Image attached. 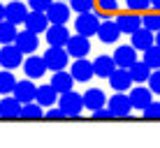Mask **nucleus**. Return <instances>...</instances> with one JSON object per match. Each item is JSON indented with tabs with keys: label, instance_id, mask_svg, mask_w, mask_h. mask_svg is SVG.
I'll return each instance as SVG.
<instances>
[{
	"label": "nucleus",
	"instance_id": "nucleus-39",
	"mask_svg": "<svg viewBox=\"0 0 160 148\" xmlns=\"http://www.w3.org/2000/svg\"><path fill=\"white\" fill-rule=\"evenodd\" d=\"M93 118H95V120H109V118H114V113H112L109 107H100V109L93 111Z\"/></svg>",
	"mask_w": 160,
	"mask_h": 148
},
{
	"label": "nucleus",
	"instance_id": "nucleus-29",
	"mask_svg": "<svg viewBox=\"0 0 160 148\" xmlns=\"http://www.w3.org/2000/svg\"><path fill=\"white\" fill-rule=\"evenodd\" d=\"M14 86H16V79L12 74V69H5L0 72V95H9V93H14Z\"/></svg>",
	"mask_w": 160,
	"mask_h": 148
},
{
	"label": "nucleus",
	"instance_id": "nucleus-36",
	"mask_svg": "<svg viewBox=\"0 0 160 148\" xmlns=\"http://www.w3.org/2000/svg\"><path fill=\"white\" fill-rule=\"evenodd\" d=\"M44 118L47 120H63V118H68V113H65L60 107H49L47 111H44Z\"/></svg>",
	"mask_w": 160,
	"mask_h": 148
},
{
	"label": "nucleus",
	"instance_id": "nucleus-33",
	"mask_svg": "<svg viewBox=\"0 0 160 148\" xmlns=\"http://www.w3.org/2000/svg\"><path fill=\"white\" fill-rule=\"evenodd\" d=\"M125 7L130 9V12H139L144 14L151 9V0H125Z\"/></svg>",
	"mask_w": 160,
	"mask_h": 148
},
{
	"label": "nucleus",
	"instance_id": "nucleus-6",
	"mask_svg": "<svg viewBox=\"0 0 160 148\" xmlns=\"http://www.w3.org/2000/svg\"><path fill=\"white\" fill-rule=\"evenodd\" d=\"M107 107L112 109L114 118H128L130 111L135 109V107H132V102H130V95H125V93H116V95H112L107 100Z\"/></svg>",
	"mask_w": 160,
	"mask_h": 148
},
{
	"label": "nucleus",
	"instance_id": "nucleus-10",
	"mask_svg": "<svg viewBox=\"0 0 160 148\" xmlns=\"http://www.w3.org/2000/svg\"><path fill=\"white\" fill-rule=\"evenodd\" d=\"M28 14H30V7H28L26 2L12 0V2H7V5H5V19H7V21H12V23H16V26L26 23Z\"/></svg>",
	"mask_w": 160,
	"mask_h": 148
},
{
	"label": "nucleus",
	"instance_id": "nucleus-40",
	"mask_svg": "<svg viewBox=\"0 0 160 148\" xmlns=\"http://www.w3.org/2000/svg\"><path fill=\"white\" fill-rule=\"evenodd\" d=\"M151 9H156V12H160V0H151Z\"/></svg>",
	"mask_w": 160,
	"mask_h": 148
},
{
	"label": "nucleus",
	"instance_id": "nucleus-20",
	"mask_svg": "<svg viewBox=\"0 0 160 148\" xmlns=\"http://www.w3.org/2000/svg\"><path fill=\"white\" fill-rule=\"evenodd\" d=\"M12 95L16 97V100H21L23 104H26V102H32V100H35V95H37V86L32 84V79H28V76H26L23 81H16Z\"/></svg>",
	"mask_w": 160,
	"mask_h": 148
},
{
	"label": "nucleus",
	"instance_id": "nucleus-12",
	"mask_svg": "<svg viewBox=\"0 0 160 148\" xmlns=\"http://www.w3.org/2000/svg\"><path fill=\"white\" fill-rule=\"evenodd\" d=\"M121 35H123V32H121L116 19H109V16H107V19H102L100 30H98V37H100L102 44H114V42H116Z\"/></svg>",
	"mask_w": 160,
	"mask_h": 148
},
{
	"label": "nucleus",
	"instance_id": "nucleus-9",
	"mask_svg": "<svg viewBox=\"0 0 160 148\" xmlns=\"http://www.w3.org/2000/svg\"><path fill=\"white\" fill-rule=\"evenodd\" d=\"M70 32L65 28V23H51L49 26V30L44 32V40H47L49 46H68L70 42Z\"/></svg>",
	"mask_w": 160,
	"mask_h": 148
},
{
	"label": "nucleus",
	"instance_id": "nucleus-24",
	"mask_svg": "<svg viewBox=\"0 0 160 148\" xmlns=\"http://www.w3.org/2000/svg\"><path fill=\"white\" fill-rule=\"evenodd\" d=\"M74 81L77 79L72 76V72H65V69H58V72H53V76H51V86L60 93V95L68 93V90H72Z\"/></svg>",
	"mask_w": 160,
	"mask_h": 148
},
{
	"label": "nucleus",
	"instance_id": "nucleus-1",
	"mask_svg": "<svg viewBox=\"0 0 160 148\" xmlns=\"http://www.w3.org/2000/svg\"><path fill=\"white\" fill-rule=\"evenodd\" d=\"M58 107L68 113V118H77L86 109L84 95H79V93H74V90H68V93H63V95L58 97Z\"/></svg>",
	"mask_w": 160,
	"mask_h": 148
},
{
	"label": "nucleus",
	"instance_id": "nucleus-11",
	"mask_svg": "<svg viewBox=\"0 0 160 148\" xmlns=\"http://www.w3.org/2000/svg\"><path fill=\"white\" fill-rule=\"evenodd\" d=\"M130 44L135 46L137 51H142V53H144L146 49H151L153 44H156V32H153V30H148L146 26H142L139 30H135V32L130 35Z\"/></svg>",
	"mask_w": 160,
	"mask_h": 148
},
{
	"label": "nucleus",
	"instance_id": "nucleus-3",
	"mask_svg": "<svg viewBox=\"0 0 160 148\" xmlns=\"http://www.w3.org/2000/svg\"><path fill=\"white\" fill-rule=\"evenodd\" d=\"M70 53H68V46H49L44 51V60H47V67L51 72H58V69H65L70 63Z\"/></svg>",
	"mask_w": 160,
	"mask_h": 148
},
{
	"label": "nucleus",
	"instance_id": "nucleus-7",
	"mask_svg": "<svg viewBox=\"0 0 160 148\" xmlns=\"http://www.w3.org/2000/svg\"><path fill=\"white\" fill-rule=\"evenodd\" d=\"M47 72H49V67H47L44 56H35V53H30V56L23 60V74L28 76V79H32V81L42 79Z\"/></svg>",
	"mask_w": 160,
	"mask_h": 148
},
{
	"label": "nucleus",
	"instance_id": "nucleus-28",
	"mask_svg": "<svg viewBox=\"0 0 160 148\" xmlns=\"http://www.w3.org/2000/svg\"><path fill=\"white\" fill-rule=\"evenodd\" d=\"M16 35H19V30H16V23L12 21H0V44H12L16 40Z\"/></svg>",
	"mask_w": 160,
	"mask_h": 148
},
{
	"label": "nucleus",
	"instance_id": "nucleus-35",
	"mask_svg": "<svg viewBox=\"0 0 160 148\" xmlns=\"http://www.w3.org/2000/svg\"><path fill=\"white\" fill-rule=\"evenodd\" d=\"M98 9L104 14H114L118 12V0H98Z\"/></svg>",
	"mask_w": 160,
	"mask_h": 148
},
{
	"label": "nucleus",
	"instance_id": "nucleus-42",
	"mask_svg": "<svg viewBox=\"0 0 160 148\" xmlns=\"http://www.w3.org/2000/svg\"><path fill=\"white\" fill-rule=\"evenodd\" d=\"M156 44H158V46H160V30H158V32H156Z\"/></svg>",
	"mask_w": 160,
	"mask_h": 148
},
{
	"label": "nucleus",
	"instance_id": "nucleus-41",
	"mask_svg": "<svg viewBox=\"0 0 160 148\" xmlns=\"http://www.w3.org/2000/svg\"><path fill=\"white\" fill-rule=\"evenodd\" d=\"M0 21H5V5L0 2Z\"/></svg>",
	"mask_w": 160,
	"mask_h": 148
},
{
	"label": "nucleus",
	"instance_id": "nucleus-34",
	"mask_svg": "<svg viewBox=\"0 0 160 148\" xmlns=\"http://www.w3.org/2000/svg\"><path fill=\"white\" fill-rule=\"evenodd\" d=\"M142 116H144L146 120H160V102L153 100V102L144 109V111H142Z\"/></svg>",
	"mask_w": 160,
	"mask_h": 148
},
{
	"label": "nucleus",
	"instance_id": "nucleus-8",
	"mask_svg": "<svg viewBox=\"0 0 160 148\" xmlns=\"http://www.w3.org/2000/svg\"><path fill=\"white\" fill-rule=\"evenodd\" d=\"M116 23H118V28L121 32H125V35H132L135 30H139L142 26H144V19H142V14L139 12H121L116 14Z\"/></svg>",
	"mask_w": 160,
	"mask_h": 148
},
{
	"label": "nucleus",
	"instance_id": "nucleus-13",
	"mask_svg": "<svg viewBox=\"0 0 160 148\" xmlns=\"http://www.w3.org/2000/svg\"><path fill=\"white\" fill-rule=\"evenodd\" d=\"M132 84H135V79H132L130 69H125V67H116V72L109 76V86L116 93H128L132 88Z\"/></svg>",
	"mask_w": 160,
	"mask_h": 148
},
{
	"label": "nucleus",
	"instance_id": "nucleus-31",
	"mask_svg": "<svg viewBox=\"0 0 160 148\" xmlns=\"http://www.w3.org/2000/svg\"><path fill=\"white\" fill-rule=\"evenodd\" d=\"M142 60H144V63H148L153 69H160V46L153 44L151 49H146V51H144V58H142Z\"/></svg>",
	"mask_w": 160,
	"mask_h": 148
},
{
	"label": "nucleus",
	"instance_id": "nucleus-26",
	"mask_svg": "<svg viewBox=\"0 0 160 148\" xmlns=\"http://www.w3.org/2000/svg\"><path fill=\"white\" fill-rule=\"evenodd\" d=\"M151 72H153V67L148 63H144V60H137L130 67V74H132V79H135V84H148Z\"/></svg>",
	"mask_w": 160,
	"mask_h": 148
},
{
	"label": "nucleus",
	"instance_id": "nucleus-25",
	"mask_svg": "<svg viewBox=\"0 0 160 148\" xmlns=\"http://www.w3.org/2000/svg\"><path fill=\"white\" fill-rule=\"evenodd\" d=\"M70 9L72 7H68V5L60 0V2H53L51 7L47 9V16H49L51 23H68L70 21Z\"/></svg>",
	"mask_w": 160,
	"mask_h": 148
},
{
	"label": "nucleus",
	"instance_id": "nucleus-38",
	"mask_svg": "<svg viewBox=\"0 0 160 148\" xmlns=\"http://www.w3.org/2000/svg\"><path fill=\"white\" fill-rule=\"evenodd\" d=\"M148 88H151L156 95H160V69H153L151 76H148Z\"/></svg>",
	"mask_w": 160,
	"mask_h": 148
},
{
	"label": "nucleus",
	"instance_id": "nucleus-19",
	"mask_svg": "<svg viewBox=\"0 0 160 148\" xmlns=\"http://www.w3.org/2000/svg\"><path fill=\"white\" fill-rule=\"evenodd\" d=\"M23 102L16 100L14 95H2L0 100V118H21Z\"/></svg>",
	"mask_w": 160,
	"mask_h": 148
},
{
	"label": "nucleus",
	"instance_id": "nucleus-32",
	"mask_svg": "<svg viewBox=\"0 0 160 148\" xmlns=\"http://www.w3.org/2000/svg\"><path fill=\"white\" fill-rule=\"evenodd\" d=\"M142 19H144V26L148 30H153V32H158L160 30V12H156V9H153L151 14H142Z\"/></svg>",
	"mask_w": 160,
	"mask_h": 148
},
{
	"label": "nucleus",
	"instance_id": "nucleus-21",
	"mask_svg": "<svg viewBox=\"0 0 160 148\" xmlns=\"http://www.w3.org/2000/svg\"><path fill=\"white\" fill-rule=\"evenodd\" d=\"M93 67H95V76H100V79H109L114 72H116V60L114 56H98L93 60Z\"/></svg>",
	"mask_w": 160,
	"mask_h": 148
},
{
	"label": "nucleus",
	"instance_id": "nucleus-2",
	"mask_svg": "<svg viewBox=\"0 0 160 148\" xmlns=\"http://www.w3.org/2000/svg\"><path fill=\"white\" fill-rule=\"evenodd\" d=\"M100 23H102V19L95 12H84V14H77L74 30L79 32V35L93 37V35H98V30H100Z\"/></svg>",
	"mask_w": 160,
	"mask_h": 148
},
{
	"label": "nucleus",
	"instance_id": "nucleus-22",
	"mask_svg": "<svg viewBox=\"0 0 160 148\" xmlns=\"http://www.w3.org/2000/svg\"><path fill=\"white\" fill-rule=\"evenodd\" d=\"M58 97H60V93L53 88L51 84H47V86H37V95H35V102H40L44 109H49V107H56L58 104Z\"/></svg>",
	"mask_w": 160,
	"mask_h": 148
},
{
	"label": "nucleus",
	"instance_id": "nucleus-17",
	"mask_svg": "<svg viewBox=\"0 0 160 148\" xmlns=\"http://www.w3.org/2000/svg\"><path fill=\"white\" fill-rule=\"evenodd\" d=\"M70 72H72V76H74L77 81L86 84L88 79H93V76H95V67H93V63H91V60H86V58H74Z\"/></svg>",
	"mask_w": 160,
	"mask_h": 148
},
{
	"label": "nucleus",
	"instance_id": "nucleus-18",
	"mask_svg": "<svg viewBox=\"0 0 160 148\" xmlns=\"http://www.w3.org/2000/svg\"><path fill=\"white\" fill-rule=\"evenodd\" d=\"M26 28L32 30V32H37V35H42V32H47L49 30V26H51V21H49V16L47 12H37V9H30V14H28V19H26Z\"/></svg>",
	"mask_w": 160,
	"mask_h": 148
},
{
	"label": "nucleus",
	"instance_id": "nucleus-4",
	"mask_svg": "<svg viewBox=\"0 0 160 148\" xmlns=\"http://www.w3.org/2000/svg\"><path fill=\"white\" fill-rule=\"evenodd\" d=\"M26 53L21 51L19 46L14 44H2V49H0V65H2L5 69H16V67H21L23 65V58Z\"/></svg>",
	"mask_w": 160,
	"mask_h": 148
},
{
	"label": "nucleus",
	"instance_id": "nucleus-30",
	"mask_svg": "<svg viewBox=\"0 0 160 148\" xmlns=\"http://www.w3.org/2000/svg\"><path fill=\"white\" fill-rule=\"evenodd\" d=\"M70 7H72L77 14H84V12H95L98 0H70Z\"/></svg>",
	"mask_w": 160,
	"mask_h": 148
},
{
	"label": "nucleus",
	"instance_id": "nucleus-27",
	"mask_svg": "<svg viewBox=\"0 0 160 148\" xmlns=\"http://www.w3.org/2000/svg\"><path fill=\"white\" fill-rule=\"evenodd\" d=\"M21 118L23 120H40V118H44V107L40 102H26L23 104V109H21Z\"/></svg>",
	"mask_w": 160,
	"mask_h": 148
},
{
	"label": "nucleus",
	"instance_id": "nucleus-5",
	"mask_svg": "<svg viewBox=\"0 0 160 148\" xmlns=\"http://www.w3.org/2000/svg\"><path fill=\"white\" fill-rule=\"evenodd\" d=\"M128 95H130L132 107H135L137 111H144L148 104L153 102V95H156V93L148 88V86H144V84H137L135 88H130V90H128Z\"/></svg>",
	"mask_w": 160,
	"mask_h": 148
},
{
	"label": "nucleus",
	"instance_id": "nucleus-23",
	"mask_svg": "<svg viewBox=\"0 0 160 148\" xmlns=\"http://www.w3.org/2000/svg\"><path fill=\"white\" fill-rule=\"evenodd\" d=\"M84 104L88 111H95L100 107H107V95H104L102 88H88L84 93Z\"/></svg>",
	"mask_w": 160,
	"mask_h": 148
},
{
	"label": "nucleus",
	"instance_id": "nucleus-16",
	"mask_svg": "<svg viewBox=\"0 0 160 148\" xmlns=\"http://www.w3.org/2000/svg\"><path fill=\"white\" fill-rule=\"evenodd\" d=\"M114 60H116L118 67L130 69L132 65L139 60V58H137V49L132 44H121V46H116V51H114Z\"/></svg>",
	"mask_w": 160,
	"mask_h": 148
},
{
	"label": "nucleus",
	"instance_id": "nucleus-15",
	"mask_svg": "<svg viewBox=\"0 0 160 148\" xmlns=\"http://www.w3.org/2000/svg\"><path fill=\"white\" fill-rule=\"evenodd\" d=\"M14 44L21 49V51L26 53V56H30V53H35L37 51V46H40V37H37V32H32V30H21L19 35H16V40H14Z\"/></svg>",
	"mask_w": 160,
	"mask_h": 148
},
{
	"label": "nucleus",
	"instance_id": "nucleus-37",
	"mask_svg": "<svg viewBox=\"0 0 160 148\" xmlns=\"http://www.w3.org/2000/svg\"><path fill=\"white\" fill-rule=\"evenodd\" d=\"M51 5H53V0H28V7L37 9V12H47Z\"/></svg>",
	"mask_w": 160,
	"mask_h": 148
},
{
	"label": "nucleus",
	"instance_id": "nucleus-14",
	"mask_svg": "<svg viewBox=\"0 0 160 148\" xmlns=\"http://www.w3.org/2000/svg\"><path fill=\"white\" fill-rule=\"evenodd\" d=\"M68 53L72 58H86L88 53H91V40H88L86 35H72L68 42Z\"/></svg>",
	"mask_w": 160,
	"mask_h": 148
}]
</instances>
